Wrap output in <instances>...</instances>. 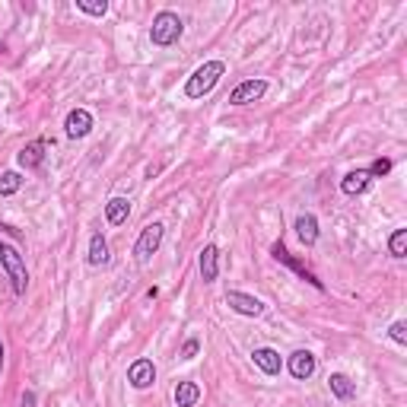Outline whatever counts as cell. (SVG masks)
I'll return each mask as SVG.
<instances>
[{"mask_svg":"<svg viewBox=\"0 0 407 407\" xmlns=\"http://www.w3.org/2000/svg\"><path fill=\"white\" fill-rule=\"evenodd\" d=\"M198 350H200V340H198V338H188L185 344H181V353H179V357H181V359H194V357H198Z\"/></svg>","mask_w":407,"mask_h":407,"instance_id":"cell-25","label":"cell"},{"mask_svg":"<svg viewBox=\"0 0 407 407\" xmlns=\"http://www.w3.org/2000/svg\"><path fill=\"white\" fill-rule=\"evenodd\" d=\"M109 242H105L102 233H92L90 239V255H86V261L92 264V268H102V264H109Z\"/></svg>","mask_w":407,"mask_h":407,"instance_id":"cell-19","label":"cell"},{"mask_svg":"<svg viewBox=\"0 0 407 407\" xmlns=\"http://www.w3.org/2000/svg\"><path fill=\"white\" fill-rule=\"evenodd\" d=\"M315 357H312L309 350H296V353H290L287 357V369H290V375L296 382H305V379H312L315 375Z\"/></svg>","mask_w":407,"mask_h":407,"instance_id":"cell-9","label":"cell"},{"mask_svg":"<svg viewBox=\"0 0 407 407\" xmlns=\"http://www.w3.org/2000/svg\"><path fill=\"white\" fill-rule=\"evenodd\" d=\"M172 401H175V407H194L200 401V385H198V382H191V379L179 382L175 392H172Z\"/></svg>","mask_w":407,"mask_h":407,"instance_id":"cell-16","label":"cell"},{"mask_svg":"<svg viewBox=\"0 0 407 407\" xmlns=\"http://www.w3.org/2000/svg\"><path fill=\"white\" fill-rule=\"evenodd\" d=\"M328 388H331V394L338 401H350L353 394H357V382H353L350 375H344V373H331V379H328Z\"/></svg>","mask_w":407,"mask_h":407,"instance_id":"cell-18","label":"cell"},{"mask_svg":"<svg viewBox=\"0 0 407 407\" xmlns=\"http://www.w3.org/2000/svg\"><path fill=\"white\" fill-rule=\"evenodd\" d=\"M369 181H373L369 169H357V172H347L344 179H340V191H344L347 198H357V194H363L366 188H369Z\"/></svg>","mask_w":407,"mask_h":407,"instance_id":"cell-14","label":"cell"},{"mask_svg":"<svg viewBox=\"0 0 407 407\" xmlns=\"http://www.w3.org/2000/svg\"><path fill=\"white\" fill-rule=\"evenodd\" d=\"M388 255L392 258L407 255V229H394V233L388 235Z\"/></svg>","mask_w":407,"mask_h":407,"instance_id":"cell-20","label":"cell"},{"mask_svg":"<svg viewBox=\"0 0 407 407\" xmlns=\"http://www.w3.org/2000/svg\"><path fill=\"white\" fill-rule=\"evenodd\" d=\"M76 10L80 13H86V16H105L109 13V0H76Z\"/></svg>","mask_w":407,"mask_h":407,"instance_id":"cell-21","label":"cell"},{"mask_svg":"<svg viewBox=\"0 0 407 407\" xmlns=\"http://www.w3.org/2000/svg\"><path fill=\"white\" fill-rule=\"evenodd\" d=\"M268 92V80H245L239 83L233 92H229V105H249V102H258V99Z\"/></svg>","mask_w":407,"mask_h":407,"instance_id":"cell-8","label":"cell"},{"mask_svg":"<svg viewBox=\"0 0 407 407\" xmlns=\"http://www.w3.org/2000/svg\"><path fill=\"white\" fill-rule=\"evenodd\" d=\"M35 392H22V398H20V407H35Z\"/></svg>","mask_w":407,"mask_h":407,"instance_id":"cell-26","label":"cell"},{"mask_svg":"<svg viewBox=\"0 0 407 407\" xmlns=\"http://www.w3.org/2000/svg\"><path fill=\"white\" fill-rule=\"evenodd\" d=\"M0 51H4V42H0Z\"/></svg>","mask_w":407,"mask_h":407,"instance_id":"cell-29","label":"cell"},{"mask_svg":"<svg viewBox=\"0 0 407 407\" xmlns=\"http://www.w3.org/2000/svg\"><path fill=\"white\" fill-rule=\"evenodd\" d=\"M251 359H255V366L261 369L264 375H280V369H283V359H280V353H277L274 347H255Z\"/></svg>","mask_w":407,"mask_h":407,"instance_id":"cell-13","label":"cell"},{"mask_svg":"<svg viewBox=\"0 0 407 407\" xmlns=\"http://www.w3.org/2000/svg\"><path fill=\"white\" fill-rule=\"evenodd\" d=\"M270 255H274V258H277V261H280V264H287V268H290V270H296V274L303 277L305 283H312V287H315V290H324V283L318 280V277L312 274V270L305 268L303 261H296V258H293L290 251H287V245H283V242H274V249H270Z\"/></svg>","mask_w":407,"mask_h":407,"instance_id":"cell-6","label":"cell"},{"mask_svg":"<svg viewBox=\"0 0 407 407\" xmlns=\"http://www.w3.org/2000/svg\"><path fill=\"white\" fill-rule=\"evenodd\" d=\"M45 150H48V140H32V144H26L20 153H16V163H20L22 169H39L45 163Z\"/></svg>","mask_w":407,"mask_h":407,"instance_id":"cell-12","label":"cell"},{"mask_svg":"<svg viewBox=\"0 0 407 407\" xmlns=\"http://www.w3.org/2000/svg\"><path fill=\"white\" fill-rule=\"evenodd\" d=\"M198 268H200V280L214 283L216 274H220V249L216 245H204L198 255Z\"/></svg>","mask_w":407,"mask_h":407,"instance_id":"cell-11","label":"cell"},{"mask_svg":"<svg viewBox=\"0 0 407 407\" xmlns=\"http://www.w3.org/2000/svg\"><path fill=\"white\" fill-rule=\"evenodd\" d=\"M226 305L235 312V315H245V318H258L264 315V303L258 296H249L242 290H229L226 293Z\"/></svg>","mask_w":407,"mask_h":407,"instance_id":"cell-5","label":"cell"},{"mask_svg":"<svg viewBox=\"0 0 407 407\" xmlns=\"http://www.w3.org/2000/svg\"><path fill=\"white\" fill-rule=\"evenodd\" d=\"M296 235H299V242H303L305 249H312L318 242V220H315V214H299L296 216Z\"/></svg>","mask_w":407,"mask_h":407,"instance_id":"cell-15","label":"cell"},{"mask_svg":"<svg viewBox=\"0 0 407 407\" xmlns=\"http://www.w3.org/2000/svg\"><path fill=\"white\" fill-rule=\"evenodd\" d=\"M127 382H131V388H137V392L150 388L153 382H156V366H153V359H146V357L134 359V363L127 366Z\"/></svg>","mask_w":407,"mask_h":407,"instance_id":"cell-7","label":"cell"},{"mask_svg":"<svg viewBox=\"0 0 407 407\" xmlns=\"http://www.w3.org/2000/svg\"><path fill=\"white\" fill-rule=\"evenodd\" d=\"M64 131H67L70 140H80L92 131V115L86 109H74L67 118H64Z\"/></svg>","mask_w":407,"mask_h":407,"instance_id":"cell-10","label":"cell"},{"mask_svg":"<svg viewBox=\"0 0 407 407\" xmlns=\"http://www.w3.org/2000/svg\"><path fill=\"white\" fill-rule=\"evenodd\" d=\"M0 373H4V340H0Z\"/></svg>","mask_w":407,"mask_h":407,"instance_id":"cell-28","label":"cell"},{"mask_svg":"<svg viewBox=\"0 0 407 407\" xmlns=\"http://www.w3.org/2000/svg\"><path fill=\"white\" fill-rule=\"evenodd\" d=\"M181 32H185L181 16L172 13V10H159V13L153 16V26H150V42L156 45V48H169V45H175L181 39Z\"/></svg>","mask_w":407,"mask_h":407,"instance_id":"cell-2","label":"cell"},{"mask_svg":"<svg viewBox=\"0 0 407 407\" xmlns=\"http://www.w3.org/2000/svg\"><path fill=\"white\" fill-rule=\"evenodd\" d=\"M388 172H392V159H385V156H379L373 166H369V175H373V179H382V175H388Z\"/></svg>","mask_w":407,"mask_h":407,"instance_id":"cell-24","label":"cell"},{"mask_svg":"<svg viewBox=\"0 0 407 407\" xmlns=\"http://www.w3.org/2000/svg\"><path fill=\"white\" fill-rule=\"evenodd\" d=\"M388 338H392L394 344L404 347V344H407V322H394L392 328H388Z\"/></svg>","mask_w":407,"mask_h":407,"instance_id":"cell-23","label":"cell"},{"mask_svg":"<svg viewBox=\"0 0 407 407\" xmlns=\"http://www.w3.org/2000/svg\"><path fill=\"white\" fill-rule=\"evenodd\" d=\"M163 235H166V226H163V223H146V226L140 229L137 242H134V255H137V261H146V258L156 255L159 245H163Z\"/></svg>","mask_w":407,"mask_h":407,"instance_id":"cell-4","label":"cell"},{"mask_svg":"<svg viewBox=\"0 0 407 407\" xmlns=\"http://www.w3.org/2000/svg\"><path fill=\"white\" fill-rule=\"evenodd\" d=\"M127 216H131V200L127 198H111L109 204H105V220H109L111 226H125Z\"/></svg>","mask_w":407,"mask_h":407,"instance_id":"cell-17","label":"cell"},{"mask_svg":"<svg viewBox=\"0 0 407 407\" xmlns=\"http://www.w3.org/2000/svg\"><path fill=\"white\" fill-rule=\"evenodd\" d=\"M22 188V175L20 172H4L0 175V198H10Z\"/></svg>","mask_w":407,"mask_h":407,"instance_id":"cell-22","label":"cell"},{"mask_svg":"<svg viewBox=\"0 0 407 407\" xmlns=\"http://www.w3.org/2000/svg\"><path fill=\"white\" fill-rule=\"evenodd\" d=\"M0 233H7V235H13V239H20V229H13V226H7V223H0Z\"/></svg>","mask_w":407,"mask_h":407,"instance_id":"cell-27","label":"cell"},{"mask_svg":"<svg viewBox=\"0 0 407 407\" xmlns=\"http://www.w3.org/2000/svg\"><path fill=\"white\" fill-rule=\"evenodd\" d=\"M223 74H226V64H223V61H207V64H200V67L194 70L191 76H188L185 96H188V99H204L216 83H220V76H223Z\"/></svg>","mask_w":407,"mask_h":407,"instance_id":"cell-3","label":"cell"},{"mask_svg":"<svg viewBox=\"0 0 407 407\" xmlns=\"http://www.w3.org/2000/svg\"><path fill=\"white\" fill-rule=\"evenodd\" d=\"M0 264H4V270H7L10 287H13L16 296H26L29 270H26V258H22V251L16 249V245H10V242H0Z\"/></svg>","mask_w":407,"mask_h":407,"instance_id":"cell-1","label":"cell"}]
</instances>
